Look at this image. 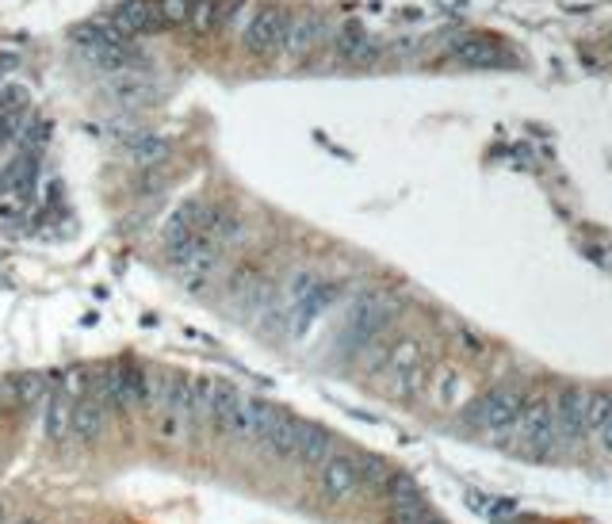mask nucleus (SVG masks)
Segmentation results:
<instances>
[{
  "label": "nucleus",
  "instance_id": "nucleus-1",
  "mask_svg": "<svg viewBox=\"0 0 612 524\" xmlns=\"http://www.w3.org/2000/svg\"><path fill=\"white\" fill-rule=\"evenodd\" d=\"M521 410H525V394H521V387L502 383V387L482 394L479 402L467 410V421H471L475 429L498 433V429H513V421L521 417Z\"/></svg>",
  "mask_w": 612,
  "mask_h": 524
},
{
  "label": "nucleus",
  "instance_id": "nucleus-2",
  "mask_svg": "<svg viewBox=\"0 0 612 524\" xmlns=\"http://www.w3.org/2000/svg\"><path fill=\"white\" fill-rule=\"evenodd\" d=\"M287 27H291V12H284V8H264L245 27V50L257 54V58H268V54L284 50Z\"/></svg>",
  "mask_w": 612,
  "mask_h": 524
},
{
  "label": "nucleus",
  "instance_id": "nucleus-3",
  "mask_svg": "<svg viewBox=\"0 0 612 524\" xmlns=\"http://www.w3.org/2000/svg\"><path fill=\"white\" fill-rule=\"evenodd\" d=\"M333 295H337V287L326 284V280H318V276H310V272L295 276V280H291V322H295V329L310 326V322L333 303Z\"/></svg>",
  "mask_w": 612,
  "mask_h": 524
},
{
  "label": "nucleus",
  "instance_id": "nucleus-4",
  "mask_svg": "<svg viewBox=\"0 0 612 524\" xmlns=\"http://www.w3.org/2000/svg\"><path fill=\"white\" fill-rule=\"evenodd\" d=\"M387 322H391V303H387V295H368V299H360V303L352 306L341 337H345L349 349H364Z\"/></svg>",
  "mask_w": 612,
  "mask_h": 524
},
{
  "label": "nucleus",
  "instance_id": "nucleus-5",
  "mask_svg": "<svg viewBox=\"0 0 612 524\" xmlns=\"http://www.w3.org/2000/svg\"><path fill=\"white\" fill-rule=\"evenodd\" d=\"M513 429H517V437L525 448H555L563 437V429H559V421H555V410H551V402H528L521 417L513 421Z\"/></svg>",
  "mask_w": 612,
  "mask_h": 524
},
{
  "label": "nucleus",
  "instance_id": "nucleus-6",
  "mask_svg": "<svg viewBox=\"0 0 612 524\" xmlns=\"http://www.w3.org/2000/svg\"><path fill=\"white\" fill-rule=\"evenodd\" d=\"M318 490L329 502H349L360 490V459L333 452L326 463H318Z\"/></svg>",
  "mask_w": 612,
  "mask_h": 524
},
{
  "label": "nucleus",
  "instance_id": "nucleus-7",
  "mask_svg": "<svg viewBox=\"0 0 612 524\" xmlns=\"http://www.w3.org/2000/svg\"><path fill=\"white\" fill-rule=\"evenodd\" d=\"M387 375H391V391L398 398H414L421 391V379H425V356L417 341H402L387 360Z\"/></svg>",
  "mask_w": 612,
  "mask_h": 524
},
{
  "label": "nucleus",
  "instance_id": "nucleus-8",
  "mask_svg": "<svg viewBox=\"0 0 612 524\" xmlns=\"http://www.w3.org/2000/svg\"><path fill=\"white\" fill-rule=\"evenodd\" d=\"M39 180H43L39 153H23L20 150V157H12V161L4 165V192L20 196L23 203H31V199H35V192H39Z\"/></svg>",
  "mask_w": 612,
  "mask_h": 524
},
{
  "label": "nucleus",
  "instance_id": "nucleus-9",
  "mask_svg": "<svg viewBox=\"0 0 612 524\" xmlns=\"http://www.w3.org/2000/svg\"><path fill=\"white\" fill-rule=\"evenodd\" d=\"M104 421H108V410L92 398V394H81L77 402H73V421H69V440H77V444H92V440H100L104 433Z\"/></svg>",
  "mask_w": 612,
  "mask_h": 524
},
{
  "label": "nucleus",
  "instance_id": "nucleus-10",
  "mask_svg": "<svg viewBox=\"0 0 612 524\" xmlns=\"http://www.w3.org/2000/svg\"><path fill=\"white\" fill-rule=\"evenodd\" d=\"M452 54H456V62L471 69H490V66H505L509 62V54H505L502 46L494 43V39H482V35H467V39H456L452 43Z\"/></svg>",
  "mask_w": 612,
  "mask_h": 524
},
{
  "label": "nucleus",
  "instance_id": "nucleus-11",
  "mask_svg": "<svg viewBox=\"0 0 612 524\" xmlns=\"http://www.w3.org/2000/svg\"><path fill=\"white\" fill-rule=\"evenodd\" d=\"M73 394L69 391H58L50 394L43 402V437L50 440V444H66L69 440V421H73Z\"/></svg>",
  "mask_w": 612,
  "mask_h": 524
},
{
  "label": "nucleus",
  "instance_id": "nucleus-12",
  "mask_svg": "<svg viewBox=\"0 0 612 524\" xmlns=\"http://www.w3.org/2000/svg\"><path fill=\"white\" fill-rule=\"evenodd\" d=\"M586 402H590V391H578V387H570L555 398V421H559V429H563V437L574 440L586 433Z\"/></svg>",
  "mask_w": 612,
  "mask_h": 524
},
{
  "label": "nucleus",
  "instance_id": "nucleus-13",
  "mask_svg": "<svg viewBox=\"0 0 612 524\" xmlns=\"http://www.w3.org/2000/svg\"><path fill=\"white\" fill-rule=\"evenodd\" d=\"M54 391H58V375L50 372H23L12 383H4V394H12L20 406H43Z\"/></svg>",
  "mask_w": 612,
  "mask_h": 524
},
{
  "label": "nucleus",
  "instance_id": "nucleus-14",
  "mask_svg": "<svg viewBox=\"0 0 612 524\" xmlns=\"http://www.w3.org/2000/svg\"><path fill=\"white\" fill-rule=\"evenodd\" d=\"M108 92L123 104V108H138V104H150L153 96H157V88H153V81H146L142 73H134V69H127V73H111L108 77Z\"/></svg>",
  "mask_w": 612,
  "mask_h": 524
},
{
  "label": "nucleus",
  "instance_id": "nucleus-15",
  "mask_svg": "<svg viewBox=\"0 0 612 524\" xmlns=\"http://www.w3.org/2000/svg\"><path fill=\"white\" fill-rule=\"evenodd\" d=\"M333 456V437L326 429L310 425V421H299V440H295V459L306 463V467H318Z\"/></svg>",
  "mask_w": 612,
  "mask_h": 524
},
{
  "label": "nucleus",
  "instance_id": "nucleus-16",
  "mask_svg": "<svg viewBox=\"0 0 612 524\" xmlns=\"http://www.w3.org/2000/svg\"><path fill=\"white\" fill-rule=\"evenodd\" d=\"M326 20L322 16H314V12H303V16H291V27H287V43L284 50L291 54H306V50H314V46L326 39Z\"/></svg>",
  "mask_w": 612,
  "mask_h": 524
},
{
  "label": "nucleus",
  "instance_id": "nucleus-17",
  "mask_svg": "<svg viewBox=\"0 0 612 524\" xmlns=\"http://www.w3.org/2000/svg\"><path fill=\"white\" fill-rule=\"evenodd\" d=\"M295 440H299V421L284 410L272 417V425L261 433V444L280 459H295Z\"/></svg>",
  "mask_w": 612,
  "mask_h": 524
},
{
  "label": "nucleus",
  "instance_id": "nucleus-18",
  "mask_svg": "<svg viewBox=\"0 0 612 524\" xmlns=\"http://www.w3.org/2000/svg\"><path fill=\"white\" fill-rule=\"evenodd\" d=\"M230 16H234V4H230V0H192L188 27H192L196 35H215Z\"/></svg>",
  "mask_w": 612,
  "mask_h": 524
},
{
  "label": "nucleus",
  "instance_id": "nucleus-19",
  "mask_svg": "<svg viewBox=\"0 0 612 524\" xmlns=\"http://www.w3.org/2000/svg\"><path fill=\"white\" fill-rule=\"evenodd\" d=\"M127 153H131L134 165L153 169V165H161V161L169 157V142H165V138H157V134L138 131V134H131V138H127Z\"/></svg>",
  "mask_w": 612,
  "mask_h": 524
},
{
  "label": "nucleus",
  "instance_id": "nucleus-20",
  "mask_svg": "<svg viewBox=\"0 0 612 524\" xmlns=\"http://www.w3.org/2000/svg\"><path fill=\"white\" fill-rule=\"evenodd\" d=\"M337 50H341L345 62H356V66H372L375 58H379V43H375L372 35L356 31V27H349V31L337 39Z\"/></svg>",
  "mask_w": 612,
  "mask_h": 524
},
{
  "label": "nucleus",
  "instance_id": "nucleus-21",
  "mask_svg": "<svg viewBox=\"0 0 612 524\" xmlns=\"http://www.w3.org/2000/svg\"><path fill=\"white\" fill-rule=\"evenodd\" d=\"M50 131H54V127H50L46 119H27L16 142H20L23 153H43V146L50 142Z\"/></svg>",
  "mask_w": 612,
  "mask_h": 524
},
{
  "label": "nucleus",
  "instance_id": "nucleus-22",
  "mask_svg": "<svg viewBox=\"0 0 612 524\" xmlns=\"http://www.w3.org/2000/svg\"><path fill=\"white\" fill-rule=\"evenodd\" d=\"M609 417H612V398L609 394L590 391V402H586V433H597Z\"/></svg>",
  "mask_w": 612,
  "mask_h": 524
},
{
  "label": "nucleus",
  "instance_id": "nucleus-23",
  "mask_svg": "<svg viewBox=\"0 0 612 524\" xmlns=\"http://www.w3.org/2000/svg\"><path fill=\"white\" fill-rule=\"evenodd\" d=\"M157 12H161V23H165V31H169V27L188 23V16H192V0H157Z\"/></svg>",
  "mask_w": 612,
  "mask_h": 524
},
{
  "label": "nucleus",
  "instance_id": "nucleus-24",
  "mask_svg": "<svg viewBox=\"0 0 612 524\" xmlns=\"http://www.w3.org/2000/svg\"><path fill=\"white\" fill-rule=\"evenodd\" d=\"M27 207H31V203H23L20 196H12V192L0 188V226H16V222H23L27 219Z\"/></svg>",
  "mask_w": 612,
  "mask_h": 524
},
{
  "label": "nucleus",
  "instance_id": "nucleus-25",
  "mask_svg": "<svg viewBox=\"0 0 612 524\" xmlns=\"http://www.w3.org/2000/svg\"><path fill=\"white\" fill-rule=\"evenodd\" d=\"M597 433H601V444H605V452H612V417L605 421V425H601V429H597Z\"/></svg>",
  "mask_w": 612,
  "mask_h": 524
},
{
  "label": "nucleus",
  "instance_id": "nucleus-26",
  "mask_svg": "<svg viewBox=\"0 0 612 524\" xmlns=\"http://www.w3.org/2000/svg\"><path fill=\"white\" fill-rule=\"evenodd\" d=\"M8 521V509H4V502H0V524Z\"/></svg>",
  "mask_w": 612,
  "mask_h": 524
},
{
  "label": "nucleus",
  "instance_id": "nucleus-27",
  "mask_svg": "<svg viewBox=\"0 0 612 524\" xmlns=\"http://www.w3.org/2000/svg\"><path fill=\"white\" fill-rule=\"evenodd\" d=\"M0 398H4V379H0Z\"/></svg>",
  "mask_w": 612,
  "mask_h": 524
},
{
  "label": "nucleus",
  "instance_id": "nucleus-28",
  "mask_svg": "<svg viewBox=\"0 0 612 524\" xmlns=\"http://www.w3.org/2000/svg\"><path fill=\"white\" fill-rule=\"evenodd\" d=\"M23 524H31V521H23Z\"/></svg>",
  "mask_w": 612,
  "mask_h": 524
}]
</instances>
